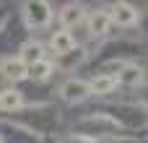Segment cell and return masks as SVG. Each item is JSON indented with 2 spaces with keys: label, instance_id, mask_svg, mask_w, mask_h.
<instances>
[{
  "label": "cell",
  "instance_id": "6da1fadb",
  "mask_svg": "<svg viewBox=\"0 0 148 143\" xmlns=\"http://www.w3.org/2000/svg\"><path fill=\"white\" fill-rule=\"evenodd\" d=\"M109 18H112V23H117V26H133V23L138 21V10H135L133 5H127V3H117V5H112Z\"/></svg>",
  "mask_w": 148,
  "mask_h": 143
},
{
  "label": "cell",
  "instance_id": "7a4b0ae2",
  "mask_svg": "<svg viewBox=\"0 0 148 143\" xmlns=\"http://www.w3.org/2000/svg\"><path fill=\"white\" fill-rule=\"evenodd\" d=\"M86 21H88V31H91L94 36H104V34H109V29H112V18H109L107 10H91V13L86 16Z\"/></svg>",
  "mask_w": 148,
  "mask_h": 143
},
{
  "label": "cell",
  "instance_id": "3957f363",
  "mask_svg": "<svg viewBox=\"0 0 148 143\" xmlns=\"http://www.w3.org/2000/svg\"><path fill=\"white\" fill-rule=\"evenodd\" d=\"M0 73H3V78H8V81H21V78L29 76V65H26L21 57H8V60H3Z\"/></svg>",
  "mask_w": 148,
  "mask_h": 143
},
{
  "label": "cell",
  "instance_id": "277c9868",
  "mask_svg": "<svg viewBox=\"0 0 148 143\" xmlns=\"http://www.w3.org/2000/svg\"><path fill=\"white\" fill-rule=\"evenodd\" d=\"M49 47H52L55 55H68V52H73V47H75V36H73L68 29H60V31L52 34Z\"/></svg>",
  "mask_w": 148,
  "mask_h": 143
},
{
  "label": "cell",
  "instance_id": "5b68a950",
  "mask_svg": "<svg viewBox=\"0 0 148 143\" xmlns=\"http://www.w3.org/2000/svg\"><path fill=\"white\" fill-rule=\"evenodd\" d=\"M114 81H117L120 86H127V89L140 86V83H143V68H138V65H122Z\"/></svg>",
  "mask_w": 148,
  "mask_h": 143
},
{
  "label": "cell",
  "instance_id": "8992f818",
  "mask_svg": "<svg viewBox=\"0 0 148 143\" xmlns=\"http://www.w3.org/2000/svg\"><path fill=\"white\" fill-rule=\"evenodd\" d=\"M114 86H117L114 76H109V73H99V76H94V78H91V83H88V91L101 96V94H109Z\"/></svg>",
  "mask_w": 148,
  "mask_h": 143
},
{
  "label": "cell",
  "instance_id": "52a82bcc",
  "mask_svg": "<svg viewBox=\"0 0 148 143\" xmlns=\"http://www.w3.org/2000/svg\"><path fill=\"white\" fill-rule=\"evenodd\" d=\"M91 91H88V83H83V81H68L65 86H62V96L68 99V102H81V99H86Z\"/></svg>",
  "mask_w": 148,
  "mask_h": 143
},
{
  "label": "cell",
  "instance_id": "ba28073f",
  "mask_svg": "<svg viewBox=\"0 0 148 143\" xmlns=\"http://www.w3.org/2000/svg\"><path fill=\"white\" fill-rule=\"evenodd\" d=\"M21 107H23V99H21L18 91H13V89L0 91V109H3V112H16V109H21Z\"/></svg>",
  "mask_w": 148,
  "mask_h": 143
},
{
  "label": "cell",
  "instance_id": "9c48e42d",
  "mask_svg": "<svg viewBox=\"0 0 148 143\" xmlns=\"http://www.w3.org/2000/svg\"><path fill=\"white\" fill-rule=\"evenodd\" d=\"M26 16H29V21H31L34 26H42V23H47V21H49V10H47V5H44V3L26 5Z\"/></svg>",
  "mask_w": 148,
  "mask_h": 143
},
{
  "label": "cell",
  "instance_id": "30bf717a",
  "mask_svg": "<svg viewBox=\"0 0 148 143\" xmlns=\"http://www.w3.org/2000/svg\"><path fill=\"white\" fill-rule=\"evenodd\" d=\"M52 73H55V65H52V60H39V63L29 65V76H31L34 81H47Z\"/></svg>",
  "mask_w": 148,
  "mask_h": 143
},
{
  "label": "cell",
  "instance_id": "8fae6325",
  "mask_svg": "<svg viewBox=\"0 0 148 143\" xmlns=\"http://www.w3.org/2000/svg\"><path fill=\"white\" fill-rule=\"evenodd\" d=\"M86 18V10L81 8V5H68L62 13H60V21L65 23V26H73V23H81Z\"/></svg>",
  "mask_w": 148,
  "mask_h": 143
},
{
  "label": "cell",
  "instance_id": "7c38bea8",
  "mask_svg": "<svg viewBox=\"0 0 148 143\" xmlns=\"http://www.w3.org/2000/svg\"><path fill=\"white\" fill-rule=\"evenodd\" d=\"M21 60H23L26 65H34V63H39V60H47V57H44V47L36 44V42H34V44H26Z\"/></svg>",
  "mask_w": 148,
  "mask_h": 143
}]
</instances>
